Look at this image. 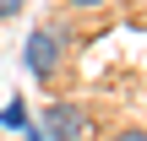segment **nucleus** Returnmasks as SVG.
Masks as SVG:
<instances>
[{
    "instance_id": "7ed1b4c3",
    "label": "nucleus",
    "mask_w": 147,
    "mask_h": 141,
    "mask_svg": "<svg viewBox=\"0 0 147 141\" xmlns=\"http://www.w3.org/2000/svg\"><path fill=\"white\" fill-rule=\"evenodd\" d=\"M0 125H5V130H27V103H22V98H11V103L0 109Z\"/></svg>"
},
{
    "instance_id": "20e7f679",
    "label": "nucleus",
    "mask_w": 147,
    "mask_h": 141,
    "mask_svg": "<svg viewBox=\"0 0 147 141\" xmlns=\"http://www.w3.org/2000/svg\"><path fill=\"white\" fill-rule=\"evenodd\" d=\"M22 5H27V0H0V22H5V16H16Z\"/></svg>"
},
{
    "instance_id": "f03ea898",
    "label": "nucleus",
    "mask_w": 147,
    "mask_h": 141,
    "mask_svg": "<svg viewBox=\"0 0 147 141\" xmlns=\"http://www.w3.org/2000/svg\"><path fill=\"white\" fill-rule=\"evenodd\" d=\"M49 136L55 141H82L87 136V114H82L76 103H55V109H49Z\"/></svg>"
},
{
    "instance_id": "423d86ee",
    "label": "nucleus",
    "mask_w": 147,
    "mask_h": 141,
    "mask_svg": "<svg viewBox=\"0 0 147 141\" xmlns=\"http://www.w3.org/2000/svg\"><path fill=\"white\" fill-rule=\"evenodd\" d=\"M71 5H104V0H71Z\"/></svg>"
},
{
    "instance_id": "39448f33",
    "label": "nucleus",
    "mask_w": 147,
    "mask_h": 141,
    "mask_svg": "<svg viewBox=\"0 0 147 141\" xmlns=\"http://www.w3.org/2000/svg\"><path fill=\"white\" fill-rule=\"evenodd\" d=\"M109 141H147V130H115Z\"/></svg>"
},
{
    "instance_id": "f257e3e1",
    "label": "nucleus",
    "mask_w": 147,
    "mask_h": 141,
    "mask_svg": "<svg viewBox=\"0 0 147 141\" xmlns=\"http://www.w3.org/2000/svg\"><path fill=\"white\" fill-rule=\"evenodd\" d=\"M22 60H27V71H33L38 82H49V76L60 71V60H65L60 33H55V27H33V33H27V43H22Z\"/></svg>"
}]
</instances>
